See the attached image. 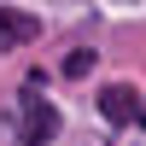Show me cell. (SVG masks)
Wrapping results in <instances>:
<instances>
[{
	"instance_id": "6da1fadb",
	"label": "cell",
	"mask_w": 146,
	"mask_h": 146,
	"mask_svg": "<svg viewBox=\"0 0 146 146\" xmlns=\"http://www.w3.org/2000/svg\"><path fill=\"white\" fill-rule=\"evenodd\" d=\"M58 135V111L47 100H23V146H47Z\"/></svg>"
},
{
	"instance_id": "7a4b0ae2",
	"label": "cell",
	"mask_w": 146,
	"mask_h": 146,
	"mask_svg": "<svg viewBox=\"0 0 146 146\" xmlns=\"http://www.w3.org/2000/svg\"><path fill=\"white\" fill-rule=\"evenodd\" d=\"M35 35H41V18H35V12H12V6H0V47H29Z\"/></svg>"
},
{
	"instance_id": "3957f363",
	"label": "cell",
	"mask_w": 146,
	"mask_h": 146,
	"mask_svg": "<svg viewBox=\"0 0 146 146\" xmlns=\"http://www.w3.org/2000/svg\"><path fill=\"white\" fill-rule=\"evenodd\" d=\"M100 117L105 123H135L140 117V105H135V88H123V82H111V88H100Z\"/></svg>"
},
{
	"instance_id": "277c9868",
	"label": "cell",
	"mask_w": 146,
	"mask_h": 146,
	"mask_svg": "<svg viewBox=\"0 0 146 146\" xmlns=\"http://www.w3.org/2000/svg\"><path fill=\"white\" fill-rule=\"evenodd\" d=\"M88 70H94V53H88V47H76V53L64 58V76H88Z\"/></svg>"
},
{
	"instance_id": "5b68a950",
	"label": "cell",
	"mask_w": 146,
	"mask_h": 146,
	"mask_svg": "<svg viewBox=\"0 0 146 146\" xmlns=\"http://www.w3.org/2000/svg\"><path fill=\"white\" fill-rule=\"evenodd\" d=\"M140 129H146V105H140Z\"/></svg>"
}]
</instances>
